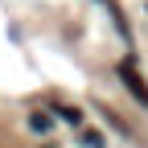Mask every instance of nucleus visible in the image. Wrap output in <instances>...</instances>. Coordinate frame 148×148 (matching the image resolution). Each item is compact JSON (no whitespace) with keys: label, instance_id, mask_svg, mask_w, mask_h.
<instances>
[{"label":"nucleus","instance_id":"1","mask_svg":"<svg viewBox=\"0 0 148 148\" xmlns=\"http://www.w3.org/2000/svg\"><path fill=\"white\" fill-rule=\"evenodd\" d=\"M119 78H123V86L136 95V103H140V107H148V82L136 74V62H132V58H123V62H119Z\"/></svg>","mask_w":148,"mask_h":148},{"label":"nucleus","instance_id":"2","mask_svg":"<svg viewBox=\"0 0 148 148\" xmlns=\"http://www.w3.org/2000/svg\"><path fill=\"white\" fill-rule=\"evenodd\" d=\"M53 115L66 119V123H74V127L82 123V111H78V107H66V103H53Z\"/></svg>","mask_w":148,"mask_h":148},{"label":"nucleus","instance_id":"3","mask_svg":"<svg viewBox=\"0 0 148 148\" xmlns=\"http://www.w3.org/2000/svg\"><path fill=\"white\" fill-rule=\"evenodd\" d=\"M29 127H33V132H37V136H45V132H49V127H53V119L45 115V111H33V115H29Z\"/></svg>","mask_w":148,"mask_h":148},{"label":"nucleus","instance_id":"4","mask_svg":"<svg viewBox=\"0 0 148 148\" xmlns=\"http://www.w3.org/2000/svg\"><path fill=\"white\" fill-rule=\"evenodd\" d=\"M82 144H86V148H103V136L90 132V127H82Z\"/></svg>","mask_w":148,"mask_h":148}]
</instances>
